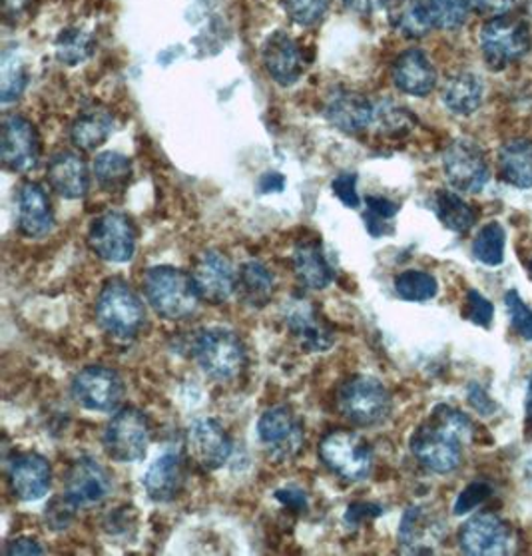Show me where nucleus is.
<instances>
[{
	"instance_id": "44",
	"label": "nucleus",
	"mask_w": 532,
	"mask_h": 556,
	"mask_svg": "<svg viewBox=\"0 0 532 556\" xmlns=\"http://www.w3.org/2000/svg\"><path fill=\"white\" fill-rule=\"evenodd\" d=\"M491 495H493V484L489 483V481H483V479L472 481L471 484H467L460 491L459 498H457L453 510H455V515H467V513H471L472 508L483 505L486 498H491Z\"/></svg>"
},
{
	"instance_id": "1",
	"label": "nucleus",
	"mask_w": 532,
	"mask_h": 556,
	"mask_svg": "<svg viewBox=\"0 0 532 556\" xmlns=\"http://www.w3.org/2000/svg\"><path fill=\"white\" fill-rule=\"evenodd\" d=\"M474 435L471 419L451 405H436L425 424L415 429L411 453L429 471L447 475L463 463V448Z\"/></svg>"
},
{
	"instance_id": "54",
	"label": "nucleus",
	"mask_w": 532,
	"mask_h": 556,
	"mask_svg": "<svg viewBox=\"0 0 532 556\" xmlns=\"http://www.w3.org/2000/svg\"><path fill=\"white\" fill-rule=\"evenodd\" d=\"M341 2L359 14L376 13L377 9L383 4V0H341Z\"/></svg>"
},
{
	"instance_id": "20",
	"label": "nucleus",
	"mask_w": 532,
	"mask_h": 556,
	"mask_svg": "<svg viewBox=\"0 0 532 556\" xmlns=\"http://www.w3.org/2000/svg\"><path fill=\"white\" fill-rule=\"evenodd\" d=\"M373 114H376V104L355 90L338 88L327 98V121L341 132H364L369 126H373Z\"/></svg>"
},
{
	"instance_id": "35",
	"label": "nucleus",
	"mask_w": 532,
	"mask_h": 556,
	"mask_svg": "<svg viewBox=\"0 0 532 556\" xmlns=\"http://www.w3.org/2000/svg\"><path fill=\"white\" fill-rule=\"evenodd\" d=\"M429 23L439 30H459L471 14V0H425Z\"/></svg>"
},
{
	"instance_id": "47",
	"label": "nucleus",
	"mask_w": 532,
	"mask_h": 556,
	"mask_svg": "<svg viewBox=\"0 0 532 556\" xmlns=\"http://www.w3.org/2000/svg\"><path fill=\"white\" fill-rule=\"evenodd\" d=\"M333 194L347 207H359V194H357V176L355 174H339L331 184Z\"/></svg>"
},
{
	"instance_id": "13",
	"label": "nucleus",
	"mask_w": 532,
	"mask_h": 556,
	"mask_svg": "<svg viewBox=\"0 0 532 556\" xmlns=\"http://www.w3.org/2000/svg\"><path fill=\"white\" fill-rule=\"evenodd\" d=\"M186 451L202 471H218L231 457L233 443L224 425L216 419H198L186 435Z\"/></svg>"
},
{
	"instance_id": "31",
	"label": "nucleus",
	"mask_w": 532,
	"mask_h": 556,
	"mask_svg": "<svg viewBox=\"0 0 532 556\" xmlns=\"http://www.w3.org/2000/svg\"><path fill=\"white\" fill-rule=\"evenodd\" d=\"M114 130V118L109 110L94 109L85 110L71 128V140L80 150H97L104 144Z\"/></svg>"
},
{
	"instance_id": "6",
	"label": "nucleus",
	"mask_w": 532,
	"mask_h": 556,
	"mask_svg": "<svg viewBox=\"0 0 532 556\" xmlns=\"http://www.w3.org/2000/svg\"><path fill=\"white\" fill-rule=\"evenodd\" d=\"M319 459L329 471L343 481H364L373 469V451L364 437L338 429L324 437L319 443Z\"/></svg>"
},
{
	"instance_id": "53",
	"label": "nucleus",
	"mask_w": 532,
	"mask_h": 556,
	"mask_svg": "<svg viewBox=\"0 0 532 556\" xmlns=\"http://www.w3.org/2000/svg\"><path fill=\"white\" fill-rule=\"evenodd\" d=\"M283 186H286V180H283V176L278 174V172H267V174L262 176V180H259V190H262V194L281 192V190H283Z\"/></svg>"
},
{
	"instance_id": "25",
	"label": "nucleus",
	"mask_w": 532,
	"mask_h": 556,
	"mask_svg": "<svg viewBox=\"0 0 532 556\" xmlns=\"http://www.w3.org/2000/svg\"><path fill=\"white\" fill-rule=\"evenodd\" d=\"M183 484H186V463L182 455L178 453H164L145 472V493L157 503L174 501L182 493Z\"/></svg>"
},
{
	"instance_id": "33",
	"label": "nucleus",
	"mask_w": 532,
	"mask_h": 556,
	"mask_svg": "<svg viewBox=\"0 0 532 556\" xmlns=\"http://www.w3.org/2000/svg\"><path fill=\"white\" fill-rule=\"evenodd\" d=\"M435 214L436 218L441 219V224L455 233L471 230L477 222L474 210L459 194L447 192V190L436 192Z\"/></svg>"
},
{
	"instance_id": "27",
	"label": "nucleus",
	"mask_w": 532,
	"mask_h": 556,
	"mask_svg": "<svg viewBox=\"0 0 532 556\" xmlns=\"http://www.w3.org/2000/svg\"><path fill=\"white\" fill-rule=\"evenodd\" d=\"M293 271L297 281L309 290H326L335 279V269L329 264L321 245L303 242L293 252Z\"/></svg>"
},
{
	"instance_id": "7",
	"label": "nucleus",
	"mask_w": 532,
	"mask_h": 556,
	"mask_svg": "<svg viewBox=\"0 0 532 556\" xmlns=\"http://www.w3.org/2000/svg\"><path fill=\"white\" fill-rule=\"evenodd\" d=\"M195 359L202 371L216 381H230L242 374L245 348L238 333L224 327H212L195 341Z\"/></svg>"
},
{
	"instance_id": "17",
	"label": "nucleus",
	"mask_w": 532,
	"mask_h": 556,
	"mask_svg": "<svg viewBox=\"0 0 532 556\" xmlns=\"http://www.w3.org/2000/svg\"><path fill=\"white\" fill-rule=\"evenodd\" d=\"M447 525L429 507H409L400 527V543L405 553L433 555L436 546L445 541Z\"/></svg>"
},
{
	"instance_id": "2",
	"label": "nucleus",
	"mask_w": 532,
	"mask_h": 556,
	"mask_svg": "<svg viewBox=\"0 0 532 556\" xmlns=\"http://www.w3.org/2000/svg\"><path fill=\"white\" fill-rule=\"evenodd\" d=\"M144 291L154 312L169 321H180L194 314L200 303L194 279L178 267L157 266L148 269Z\"/></svg>"
},
{
	"instance_id": "3",
	"label": "nucleus",
	"mask_w": 532,
	"mask_h": 556,
	"mask_svg": "<svg viewBox=\"0 0 532 556\" xmlns=\"http://www.w3.org/2000/svg\"><path fill=\"white\" fill-rule=\"evenodd\" d=\"M479 47L489 68L505 71L531 50V26L519 16L501 14L481 26Z\"/></svg>"
},
{
	"instance_id": "19",
	"label": "nucleus",
	"mask_w": 532,
	"mask_h": 556,
	"mask_svg": "<svg viewBox=\"0 0 532 556\" xmlns=\"http://www.w3.org/2000/svg\"><path fill=\"white\" fill-rule=\"evenodd\" d=\"M112 491L109 471L94 459H78L66 475L64 495L76 508L97 507Z\"/></svg>"
},
{
	"instance_id": "41",
	"label": "nucleus",
	"mask_w": 532,
	"mask_h": 556,
	"mask_svg": "<svg viewBox=\"0 0 532 556\" xmlns=\"http://www.w3.org/2000/svg\"><path fill=\"white\" fill-rule=\"evenodd\" d=\"M26 86L25 64L16 61V56L4 54L2 59V83H0V98L4 104L13 102L23 94Z\"/></svg>"
},
{
	"instance_id": "22",
	"label": "nucleus",
	"mask_w": 532,
	"mask_h": 556,
	"mask_svg": "<svg viewBox=\"0 0 532 556\" xmlns=\"http://www.w3.org/2000/svg\"><path fill=\"white\" fill-rule=\"evenodd\" d=\"M266 71L278 85L291 86L303 74V54L300 45L286 33H274L264 47Z\"/></svg>"
},
{
	"instance_id": "23",
	"label": "nucleus",
	"mask_w": 532,
	"mask_h": 556,
	"mask_svg": "<svg viewBox=\"0 0 532 556\" xmlns=\"http://www.w3.org/2000/svg\"><path fill=\"white\" fill-rule=\"evenodd\" d=\"M393 83L409 97H427L436 85L435 66L421 50H407L393 64Z\"/></svg>"
},
{
	"instance_id": "30",
	"label": "nucleus",
	"mask_w": 532,
	"mask_h": 556,
	"mask_svg": "<svg viewBox=\"0 0 532 556\" xmlns=\"http://www.w3.org/2000/svg\"><path fill=\"white\" fill-rule=\"evenodd\" d=\"M274 276L262 262H245L238 271V298L252 309H262L274 298Z\"/></svg>"
},
{
	"instance_id": "34",
	"label": "nucleus",
	"mask_w": 532,
	"mask_h": 556,
	"mask_svg": "<svg viewBox=\"0 0 532 556\" xmlns=\"http://www.w3.org/2000/svg\"><path fill=\"white\" fill-rule=\"evenodd\" d=\"M94 176L106 192H121L132 176V162L118 152H102L94 160Z\"/></svg>"
},
{
	"instance_id": "5",
	"label": "nucleus",
	"mask_w": 532,
	"mask_h": 556,
	"mask_svg": "<svg viewBox=\"0 0 532 556\" xmlns=\"http://www.w3.org/2000/svg\"><path fill=\"white\" fill-rule=\"evenodd\" d=\"M339 412L357 427H376L391 413V395L376 377L357 376L347 379L338 395Z\"/></svg>"
},
{
	"instance_id": "51",
	"label": "nucleus",
	"mask_w": 532,
	"mask_h": 556,
	"mask_svg": "<svg viewBox=\"0 0 532 556\" xmlns=\"http://www.w3.org/2000/svg\"><path fill=\"white\" fill-rule=\"evenodd\" d=\"M42 553L45 548L35 539H28V536L14 539L13 543L7 546V555H42Z\"/></svg>"
},
{
	"instance_id": "12",
	"label": "nucleus",
	"mask_w": 532,
	"mask_h": 556,
	"mask_svg": "<svg viewBox=\"0 0 532 556\" xmlns=\"http://www.w3.org/2000/svg\"><path fill=\"white\" fill-rule=\"evenodd\" d=\"M122 377L102 365H90L74 377L73 395L88 412H116L124 400Z\"/></svg>"
},
{
	"instance_id": "40",
	"label": "nucleus",
	"mask_w": 532,
	"mask_h": 556,
	"mask_svg": "<svg viewBox=\"0 0 532 556\" xmlns=\"http://www.w3.org/2000/svg\"><path fill=\"white\" fill-rule=\"evenodd\" d=\"M365 204H367V214H365L367 230L373 238L385 236L389 231L385 226H388L389 219L397 216L400 204L391 202L383 195H369V198H365Z\"/></svg>"
},
{
	"instance_id": "4",
	"label": "nucleus",
	"mask_w": 532,
	"mask_h": 556,
	"mask_svg": "<svg viewBox=\"0 0 532 556\" xmlns=\"http://www.w3.org/2000/svg\"><path fill=\"white\" fill-rule=\"evenodd\" d=\"M97 317L98 324L110 336L136 338L144 326V303L126 281L110 279L98 295Z\"/></svg>"
},
{
	"instance_id": "28",
	"label": "nucleus",
	"mask_w": 532,
	"mask_h": 556,
	"mask_svg": "<svg viewBox=\"0 0 532 556\" xmlns=\"http://www.w3.org/2000/svg\"><path fill=\"white\" fill-rule=\"evenodd\" d=\"M443 104L457 116H471L481 109L484 98L483 80L472 73H457L448 76L443 86Z\"/></svg>"
},
{
	"instance_id": "9",
	"label": "nucleus",
	"mask_w": 532,
	"mask_h": 556,
	"mask_svg": "<svg viewBox=\"0 0 532 556\" xmlns=\"http://www.w3.org/2000/svg\"><path fill=\"white\" fill-rule=\"evenodd\" d=\"M459 546L465 555H512L517 551V532L498 515L481 513L460 527Z\"/></svg>"
},
{
	"instance_id": "43",
	"label": "nucleus",
	"mask_w": 532,
	"mask_h": 556,
	"mask_svg": "<svg viewBox=\"0 0 532 556\" xmlns=\"http://www.w3.org/2000/svg\"><path fill=\"white\" fill-rule=\"evenodd\" d=\"M505 305H507L510 324L517 329L520 338L532 341V309H529L527 303L522 302L519 291H507Z\"/></svg>"
},
{
	"instance_id": "21",
	"label": "nucleus",
	"mask_w": 532,
	"mask_h": 556,
	"mask_svg": "<svg viewBox=\"0 0 532 556\" xmlns=\"http://www.w3.org/2000/svg\"><path fill=\"white\" fill-rule=\"evenodd\" d=\"M52 469L38 453H18L9 465V484L23 501H38L49 493Z\"/></svg>"
},
{
	"instance_id": "39",
	"label": "nucleus",
	"mask_w": 532,
	"mask_h": 556,
	"mask_svg": "<svg viewBox=\"0 0 532 556\" xmlns=\"http://www.w3.org/2000/svg\"><path fill=\"white\" fill-rule=\"evenodd\" d=\"M94 49L92 38L83 30H62L61 37L56 40V56L64 64H80L86 61Z\"/></svg>"
},
{
	"instance_id": "38",
	"label": "nucleus",
	"mask_w": 532,
	"mask_h": 556,
	"mask_svg": "<svg viewBox=\"0 0 532 556\" xmlns=\"http://www.w3.org/2000/svg\"><path fill=\"white\" fill-rule=\"evenodd\" d=\"M373 126H377L379 132L385 134V136H403L415 126V118L409 110L385 100V102L376 104Z\"/></svg>"
},
{
	"instance_id": "55",
	"label": "nucleus",
	"mask_w": 532,
	"mask_h": 556,
	"mask_svg": "<svg viewBox=\"0 0 532 556\" xmlns=\"http://www.w3.org/2000/svg\"><path fill=\"white\" fill-rule=\"evenodd\" d=\"M30 0H2V9L7 18H18L28 9Z\"/></svg>"
},
{
	"instance_id": "48",
	"label": "nucleus",
	"mask_w": 532,
	"mask_h": 556,
	"mask_svg": "<svg viewBox=\"0 0 532 556\" xmlns=\"http://www.w3.org/2000/svg\"><path fill=\"white\" fill-rule=\"evenodd\" d=\"M381 513H383V508L373 503H353L345 513V522L353 529H357L359 525H364L365 520L376 519Z\"/></svg>"
},
{
	"instance_id": "15",
	"label": "nucleus",
	"mask_w": 532,
	"mask_h": 556,
	"mask_svg": "<svg viewBox=\"0 0 532 556\" xmlns=\"http://www.w3.org/2000/svg\"><path fill=\"white\" fill-rule=\"evenodd\" d=\"M192 279H194L200 300L219 305L228 302L231 293L236 291L238 274L226 255L216 250H207L198 255L192 269Z\"/></svg>"
},
{
	"instance_id": "36",
	"label": "nucleus",
	"mask_w": 532,
	"mask_h": 556,
	"mask_svg": "<svg viewBox=\"0 0 532 556\" xmlns=\"http://www.w3.org/2000/svg\"><path fill=\"white\" fill-rule=\"evenodd\" d=\"M505 228L498 222H489L472 242V255L484 266H501L505 260Z\"/></svg>"
},
{
	"instance_id": "57",
	"label": "nucleus",
	"mask_w": 532,
	"mask_h": 556,
	"mask_svg": "<svg viewBox=\"0 0 532 556\" xmlns=\"http://www.w3.org/2000/svg\"><path fill=\"white\" fill-rule=\"evenodd\" d=\"M529 271H531V278H532V260H531V266H529Z\"/></svg>"
},
{
	"instance_id": "42",
	"label": "nucleus",
	"mask_w": 532,
	"mask_h": 556,
	"mask_svg": "<svg viewBox=\"0 0 532 556\" xmlns=\"http://www.w3.org/2000/svg\"><path fill=\"white\" fill-rule=\"evenodd\" d=\"M283 9L293 23L314 26L326 16L329 0H281Z\"/></svg>"
},
{
	"instance_id": "18",
	"label": "nucleus",
	"mask_w": 532,
	"mask_h": 556,
	"mask_svg": "<svg viewBox=\"0 0 532 556\" xmlns=\"http://www.w3.org/2000/svg\"><path fill=\"white\" fill-rule=\"evenodd\" d=\"M283 319L291 336L300 341L303 350L327 351L335 343L333 329L327 326L312 303L293 298L283 307Z\"/></svg>"
},
{
	"instance_id": "50",
	"label": "nucleus",
	"mask_w": 532,
	"mask_h": 556,
	"mask_svg": "<svg viewBox=\"0 0 532 556\" xmlns=\"http://www.w3.org/2000/svg\"><path fill=\"white\" fill-rule=\"evenodd\" d=\"M517 0H471L472 9L477 13L486 14V16H501L507 14Z\"/></svg>"
},
{
	"instance_id": "37",
	"label": "nucleus",
	"mask_w": 532,
	"mask_h": 556,
	"mask_svg": "<svg viewBox=\"0 0 532 556\" xmlns=\"http://www.w3.org/2000/svg\"><path fill=\"white\" fill-rule=\"evenodd\" d=\"M395 291L401 300L405 302H429L433 300L439 291L436 279L419 269H407L395 278Z\"/></svg>"
},
{
	"instance_id": "14",
	"label": "nucleus",
	"mask_w": 532,
	"mask_h": 556,
	"mask_svg": "<svg viewBox=\"0 0 532 556\" xmlns=\"http://www.w3.org/2000/svg\"><path fill=\"white\" fill-rule=\"evenodd\" d=\"M257 435L267 453L276 460H290L302 451L303 425L297 415L286 405L267 409L259 424Z\"/></svg>"
},
{
	"instance_id": "49",
	"label": "nucleus",
	"mask_w": 532,
	"mask_h": 556,
	"mask_svg": "<svg viewBox=\"0 0 532 556\" xmlns=\"http://www.w3.org/2000/svg\"><path fill=\"white\" fill-rule=\"evenodd\" d=\"M469 403H471L472 409L481 413V415H493L496 412L495 401L489 397V393L479 383H471Z\"/></svg>"
},
{
	"instance_id": "46",
	"label": "nucleus",
	"mask_w": 532,
	"mask_h": 556,
	"mask_svg": "<svg viewBox=\"0 0 532 556\" xmlns=\"http://www.w3.org/2000/svg\"><path fill=\"white\" fill-rule=\"evenodd\" d=\"M74 510H76V507L68 501V496L54 498L47 507V522H49L50 529H54V531L66 529L73 520Z\"/></svg>"
},
{
	"instance_id": "8",
	"label": "nucleus",
	"mask_w": 532,
	"mask_h": 556,
	"mask_svg": "<svg viewBox=\"0 0 532 556\" xmlns=\"http://www.w3.org/2000/svg\"><path fill=\"white\" fill-rule=\"evenodd\" d=\"M152 429L144 413L136 407H124L110 419L102 443L110 459L118 463H136L145 457L150 447Z\"/></svg>"
},
{
	"instance_id": "26",
	"label": "nucleus",
	"mask_w": 532,
	"mask_h": 556,
	"mask_svg": "<svg viewBox=\"0 0 532 556\" xmlns=\"http://www.w3.org/2000/svg\"><path fill=\"white\" fill-rule=\"evenodd\" d=\"M49 184L56 194L66 200L85 198L90 186V176L83 156L68 150L52 156L49 164Z\"/></svg>"
},
{
	"instance_id": "45",
	"label": "nucleus",
	"mask_w": 532,
	"mask_h": 556,
	"mask_svg": "<svg viewBox=\"0 0 532 556\" xmlns=\"http://www.w3.org/2000/svg\"><path fill=\"white\" fill-rule=\"evenodd\" d=\"M495 307L477 290H469L465 300V317L479 327H491Z\"/></svg>"
},
{
	"instance_id": "32",
	"label": "nucleus",
	"mask_w": 532,
	"mask_h": 556,
	"mask_svg": "<svg viewBox=\"0 0 532 556\" xmlns=\"http://www.w3.org/2000/svg\"><path fill=\"white\" fill-rule=\"evenodd\" d=\"M389 21L393 28L407 38H423L433 28L425 0H389Z\"/></svg>"
},
{
	"instance_id": "16",
	"label": "nucleus",
	"mask_w": 532,
	"mask_h": 556,
	"mask_svg": "<svg viewBox=\"0 0 532 556\" xmlns=\"http://www.w3.org/2000/svg\"><path fill=\"white\" fill-rule=\"evenodd\" d=\"M2 160L13 172H33L40 162V138L33 122L9 116L2 122Z\"/></svg>"
},
{
	"instance_id": "24",
	"label": "nucleus",
	"mask_w": 532,
	"mask_h": 556,
	"mask_svg": "<svg viewBox=\"0 0 532 556\" xmlns=\"http://www.w3.org/2000/svg\"><path fill=\"white\" fill-rule=\"evenodd\" d=\"M18 228L26 238H45L54 228V214L42 186L28 181L18 192Z\"/></svg>"
},
{
	"instance_id": "29",
	"label": "nucleus",
	"mask_w": 532,
	"mask_h": 556,
	"mask_svg": "<svg viewBox=\"0 0 532 556\" xmlns=\"http://www.w3.org/2000/svg\"><path fill=\"white\" fill-rule=\"evenodd\" d=\"M501 178L515 188H532V140L517 138L498 150Z\"/></svg>"
},
{
	"instance_id": "56",
	"label": "nucleus",
	"mask_w": 532,
	"mask_h": 556,
	"mask_svg": "<svg viewBox=\"0 0 532 556\" xmlns=\"http://www.w3.org/2000/svg\"><path fill=\"white\" fill-rule=\"evenodd\" d=\"M527 429L532 431V376L529 379V389H527Z\"/></svg>"
},
{
	"instance_id": "11",
	"label": "nucleus",
	"mask_w": 532,
	"mask_h": 556,
	"mask_svg": "<svg viewBox=\"0 0 532 556\" xmlns=\"http://www.w3.org/2000/svg\"><path fill=\"white\" fill-rule=\"evenodd\" d=\"M443 169L448 184L467 194L481 192L491 178L483 148L472 140H455L443 152Z\"/></svg>"
},
{
	"instance_id": "52",
	"label": "nucleus",
	"mask_w": 532,
	"mask_h": 556,
	"mask_svg": "<svg viewBox=\"0 0 532 556\" xmlns=\"http://www.w3.org/2000/svg\"><path fill=\"white\" fill-rule=\"evenodd\" d=\"M276 498H278L279 503H283L286 507L293 508V510H303V508L307 507V496L303 491H297V489H281L276 493Z\"/></svg>"
},
{
	"instance_id": "10",
	"label": "nucleus",
	"mask_w": 532,
	"mask_h": 556,
	"mask_svg": "<svg viewBox=\"0 0 532 556\" xmlns=\"http://www.w3.org/2000/svg\"><path fill=\"white\" fill-rule=\"evenodd\" d=\"M88 245L104 262L126 264L136 252V226L126 214L106 212L92 222Z\"/></svg>"
}]
</instances>
